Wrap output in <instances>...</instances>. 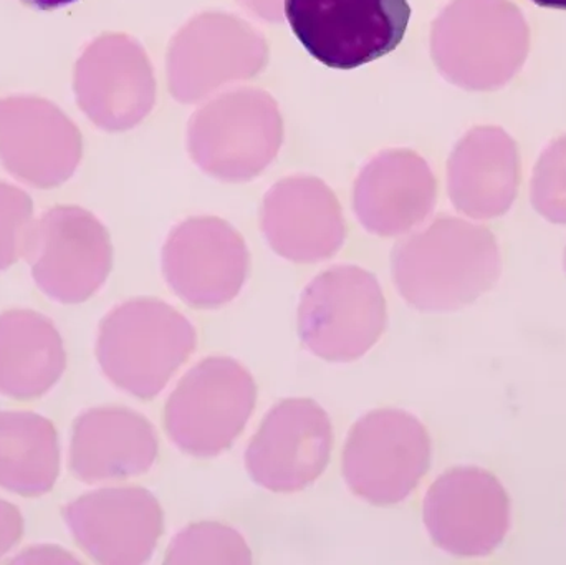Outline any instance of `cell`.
Masks as SVG:
<instances>
[{
	"instance_id": "cell-1",
	"label": "cell",
	"mask_w": 566,
	"mask_h": 565,
	"mask_svg": "<svg viewBox=\"0 0 566 565\" xmlns=\"http://www.w3.org/2000/svg\"><path fill=\"white\" fill-rule=\"evenodd\" d=\"M198 335L185 315L158 301H136L103 321L96 357L106 377L151 400L195 354Z\"/></svg>"
},
{
	"instance_id": "cell-2",
	"label": "cell",
	"mask_w": 566,
	"mask_h": 565,
	"mask_svg": "<svg viewBox=\"0 0 566 565\" xmlns=\"http://www.w3.org/2000/svg\"><path fill=\"white\" fill-rule=\"evenodd\" d=\"M258 387L232 358L209 357L179 381L166 404L172 443L188 454L218 457L234 444L254 411Z\"/></svg>"
},
{
	"instance_id": "cell-3",
	"label": "cell",
	"mask_w": 566,
	"mask_h": 565,
	"mask_svg": "<svg viewBox=\"0 0 566 565\" xmlns=\"http://www.w3.org/2000/svg\"><path fill=\"white\" fill-rule=\"evenodd\" d=\"M283 10L306 52L336 70L388 55L411 19L408 0H283Z\"/></svg>"
},
{
	"instance_id": "cell-4",
	"label": "cell",
	"mask_w": 566,
	"mask_h": 565,
	"mask_svg": "<svg viewBox=\"0 0 566 565\" xmlns=\"http://www.w3.org/2000/svg\"><path fill=\"white\" fill-rule=\"evenodd\" d=\"M431 440L418 418L401 410L365 415L349 431L343 477L349 490L375 506L402 503L428 473Z\"/></svg>"
},
{
	"instance_id": "cell-5",
	"label": "cell",
	"mask_w": 566,
	"mask_h": 565,
	"mask_svg": "<svg viewBox=\"0 0 566 565\" xmlns=\"http://www.w3.org/2000/svg\"><path fill=\"white\" fill-rule=\"evenodd\" d=\"M298 327L303 345L316 357L358 360L385 332V299L366 272L333 269L319 275L303 295Z\"/></svg>"
},
{
	"instance_id": "cell-6",
	"label": "cell",
	"mask_w": 566,
	"mask_h": 565,
	"mask_svg": "<svg viewBox=\"0 0 566 565\" xmlns=\"http://www.w3.org/2000/svg\"><path fill=\"white\" fill-rule=\"evenodd\" d=\"M422 514L432 543L455 557L489 556L511 530L507 491L482 468L441 474L426 493Z\"/></svg>"
},
{
	"instance_id": "cell-7",
	"label": "cell",
	"mask_w": 566,
	"mask_h": 565,
	"mask_svg": "<svg viewBox=\"0 0 566 565\" xmlns=\"http://www.w3.org/2000/svg\"><path fill=\"white\" fill-rule=\"evenodd\" d=\"M326 411L308 398H290L272 408L249 444L245 464L259 486L296 493L318 480L332 454Z\"/></svg>"
},
{
	"instance_id": "cell-8",
	"label": "cell",
	"mask_w": 566,
	"mask_h": 565,
	"mask_svg": "<svg viewBox=\"0 0 566 565\" xmlns=\"http://www.w3.org/2000/svg\"><path fill=\"white\" fill-rule=\"evenodd\" d=\"M471 229L442 224L412 239L396 254L399 291L416 307L451 311L472 301L488 282L484 242Z\"/></svg>"
},
{
	"instance_id": "cell-9",
	"label": "cell",
	"mask_w": 566,
	"mask_h": 565,
	"mask_svg": "<svg viewBox=\"0 0 566 565\" xmlns=\"http://www.w3.org/2000/svg\"><path fill=\"white\" fill-rule=\"evenodd\" d=\"M63 516L78 546L99 564L146 563L165 527L158 500L136 486L85 494Z\"/></svg>"
},
{
	"instance_id": "cell-10",
	"label": "cell",
	"mask_w": 566,
	"mask_h": 565,
	"mask_svg": "<svg viewBox=\"0 0 566 565\" xmlns=\"http://www.w3.org/2000/svg\"><path fill=\"white\" fill-rule=\"evenodd\" d=\"M166 274L175 291L195 307H219L244 282V242L224 222L195 219L169 239Z\"/></svg>"
},
{
	"instance_id": "cell-11",
	"label": "cell",
	"mask_w": 566,
	"mask_h": 565,
	"mask_svg": "<svg viewBox=\"0 0 566 565\" xmlns=\"http://www.w3.org/2000/svg\"><path fill=\"white\" fill-rule=\"evenodd\" d=\"M156 457L155 428L128 408H95L73 425L70 468L83 483L138 477L151 470Z\"/></svg>"
},
{
	"instance_id": "cell-12",
	"label": "cell",
	"mask_w": 566,
	"mask_h": 565,
	"mask_svg": "<svg viewBox=\"0 0 566 565\" xmlns=\"http://www.w3.org/2000/svg\"><path fill=\"white\" fill-rule=\"evenodd\" d=\"M62 337L46 318L33 312L0 315V395L35 400L65 372Z\"/></svg>"
},
{
	"instance_id": "cell-13",
	"label": "cell",
	"mask_w": 566,
	"mask_h": 565,
	"mask_svg": "<svg viewBox=\"0 0 566 565\" xmlns=\"http://www.w3.org/2000/svg\"><path fill=\"white\" fill-rule=\"evenodd\" d=\"M265 231L272 245L295 261H316L343 238L335 199L319 188H286L269 199Z\"/></svg>"
},
{
	"instance_id": "cell-14",
	"label": "cell",
	"mask_w": 566,
	"mask_h": 565,
	"mask_svg": "<svg viewBox=\"0 0 566 565\" xmlns=\"http://www.w3.org/2000/svg\"><path fill=\"white\" fill-rule=\"evenodd\" d=\"M60 473L59 435L32 411H0V488L25 498L52 491Z\"/></svg>"
},
{
	"instance_id": "cell-15",
	"label": "cell",
	"mask_w": 566,
	"mask_h": 565,
	"mask_svg": "<svg viewBox=\"0 0 566 565\" xmlns=\"http://www.w3.org/2000/svg\"><path fill=\"white\" fill-rule=\"evenodd\" d=\"M166 564H251L244 537L219 523H198L176 534L169 543Z\"/></svg>"
},
{
	"instance_id": "cell-16",
	"label": "cell",
	"mask_w": 566,
	"mask_h": 565,
	"mask_svg": "<svg viewBox=\"0 0 566 565\" xmlns=\"http://www.w3.org/2000/svg\"><path fill=\"white\" fill-rule=\"evenodd\" d=\"M23 534V517L13 504L0 500V557L6 556Z\"/></svg>"
},
{
	"instance_id": "cell-17",
	"label": "cell",
	"mask_w": 566,
	"mask_h": 565,
	"mask_svg": "<svg viewBox=\"0 0 566 565\" xmlns=\"http://www.w3.org/2000/svg\"><path fill=\"white\" fill-rule=\"evenodd\" d=\"M27 2L32 3L33 7L40 10H53L70 6V3L76 2V0H27Z\"/></svg>"
},
{
	"instance_id": "cell-18",
	"label": "cell",
	"mask_w": 566,
	"mask_h": 565,
	"mask_svg": "<svg viewBox=\"0 0 566 565\" xmlns=\"http://www.w3.org/2000/svg\"><path fill=\"white\" fill-rule=\"evenodd\" d=\"M532 2L545 9L566 10V0H532Z\"/></svg>"
}]
</instances>
